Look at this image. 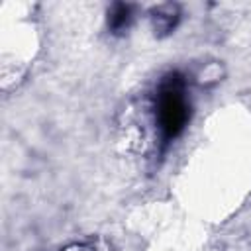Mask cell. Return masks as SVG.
<instances>
[{"instance_id":"obj_1","label":"cell","mask_w":251,"mask_h":251,"mask_svg":"<svg viewBox=\"0 0 251 251\" xmlns=\"http://www.w3.org/2000/svg\"><path fill=\"white\" fill-rule=\"evenodd\" d=\"M190 106L186 100V80L180 73H169L157 90L155 120L163 143H171L188 124Z\"/></svg>"},{"instance_id":"obj_2","label":"cell","mask_w":251,"mask_h":251,"mask_svg":"<svg viewBox=\"0 0 251 251\" xmlns=\"http://www.w3.org/2000/svg\"><path fill=\"white\" fill-rule=\"evenodd\" d=\"M178 22V8L175 4H163L159 8L153 10V27H155V33L159 35H165L169 31L175 29Z\"/></svg>"},{"instance_id":"obj_3","label":"cell","mask_w":251,"mask_h":251,"mask_svg":"<svg viewBox=\"0 0 251 251\" xmlns=\"http://www.w3.org/2000/svg\"><path fill=\"white\" fill-rule=\"evenodd\" d=\"M129 22H131V6L129 4H114L112 10L108 12V25L114 33L127 29Z\"/></svg>"}]
</instances>
